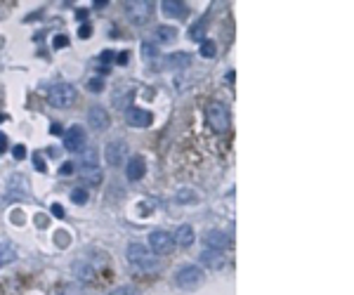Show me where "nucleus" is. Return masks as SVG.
I'll return each mask as SVG.
<instances>
[{"label":"nucleus","mask_w":354,"mask_h":295,"mask_svg":"<svg viewBox=\"0 0 354 295\" xmlns=\"http://www.w3.org/2000/svg\"><path fill=\"white\" fill-rule=\"evenodd\" d=\"M128 262L132 264V267H137V270H142L144 274H154V272L161 270V262L156 260V255L142 244L128 246Z\"/></svg>","instance_id":"obj_1"},{"label":"nucleus","mask_w":354,"mask_h":295,"mask_svg":"<svg viewBox=\"0 0 354 295\" xmlns=\"http://www.w3.org/2000/svg\"><path fill=\"white\" fill-rule=\"evenodd\" d=\"M47 99H50L52 106L66 109V106H71V104L76 102V90H73V85H69V83H57L50 88Z\"/></svg>","instance_id":"obj_2"},{"label":"nucleus","mask_w":354,"mask_h":295,"mask_svg":"<svg viewBox=\"0 0 354 295\" xmlns=\"http://www.w3.org/2000/svg\"><path fill=\"white\" fill-rule=\"evenodd\" d=\"M175 283L184 290L199 288L201 283H203V272H201V267H196V264H187V267H182V270L177 272Z\"/></svg>","instance_id":"obj_3"},{"label":"nucleus","mask_w":354,"mask_h":295,"mask_svg":"<svg viewBox=\"0 0 354 295\" xmlns=\"http://www.w3.org/2000/svg\"><path fill=\"white\" fill-rule=\"evenodd\" d=\"M229 109H227L225 104L220 102H212L210 106H208V123H210V128L215 130V132H227L229 130Z\"/></svg>","instance_id":"obj_4"},{"label":"nucleus","mask_w":354,"mask_h":295,"mask_svg":"<svg viewBox=\"0 0 354 295\" xmlns=\"http://www.w3.org/2000/svg\"><path fill=\"white\" fill-rule=\"evenodd\" d=\"M149 246H151V253H154V255H168V253L175 248V238L170 236L168 231H151Z\"/></svg>","instance_id":"obj_5"},{"label":"nucleus","mask_w":354,"mask_h":295,"mask_svg":"<svg viewBox=\"0 0 354 295\" xmlns=\"http://www.w3.org/2000/svg\"><path fill=\"white\" fill-rule=\"evenodd\" d=\"M104 158H106L109 166H118V163H123V160L128 158V144H125V140L109 142L106 149H104Z\"/></svg>","instance_id":"obj_6"},{"label":"nucleus","mask_w":354,"mask_h":295,"mask_svg":"<svg viewBox=\"0 0 354 295\" xmlns=\"http://www.w3.org/2000/svg\"><path fill=\"white\" fill-rule=\"evenodd\" d=\"M64 149L71 154H78L85 149V130L80 125H73L64 132Z\"/></svg>","instance_id":"obj_7"},{"label":"nucleus","mask_w":354,"mask_h":295,"mask_svg":"<svg viewBox=\"0 0 354 295\" xmlns=\"http://www.w3.org/2000/svg\"><path fill=\"white\" fill-rule=\"evenodd\" d=\"M125 121H128L130 128H147V125H151L154 116H151V111H147V109L130 106V109L125 111Z\"/></svg>","instance_id":"obj_8"},{"label":"nucleus","mask_w":354,"mask_h":295,"mask_svg":"<svg viewBox=\"0 0 354 295\" xmlns=\"http://www.w3.org/2000/svg\"><path fill=\"white\" fill-rule=\"evenodd\" d=\"M88 123H90L92 130L104 132V130L109 128V114H106V109H102V106H92V109L88 111Z\"/></svg>","instance_id":"obj_9"},{"label":"nucleus","mask_w":354,"mask_h":295,"mask_svg":"<svg viewBox=\"0 0 354 295\" xmlns=\"http://www.w3.org/2000/svg\"><path fill=\"white\" fill-rule=\"evenodd\" d=\"M130 10H128V17L130 21L135 24H144V21L151 17V3H130Z\"/></svg>","instance_id":"obj_10"},{"label":"nucleus","mask_w":354,"mask_h":295,"mask_svg":"<svg viewBox=\"0 0 354 295\" xmlns=\"http://www.w3.org/2000/svg\"><path fill=\"white\" fill-rule=\"evenodd\" d=\"M199 262L208 270H222L225 267V255L220 250H203L199 255Z\"/></svg>","instance_id":"obj_11"},{"label":"nucleus","mask_w":354,"mask_h":295,"mask_svg":"<svg viewBox=\"0 0 354 295\" xmlns=\"http://www.w3.org/2000/svg\"><path fill=\"white\" fill-rule=\"evenodd\" d=\"M161 7L166 17H175V19H184L189 14V7L184 3H177V0H163Z\"/></svg>","instance_id":"obj_12"},{"label":"nucleus","mask_w":354,"mask_h":295,"mask_svg":"<svg viewBox=\"0 0 354 295\" xmlns=\"http://www.w3.org/2000/svg\"><path fill=\"white\" fill-rule=\"evenodd\" d=\"M203 241H206V246H208V250H222V248H227L229 246V236L227 234H222V231H217V229H210L203 236Z\"/></svg>","instance_id":"obj_13"},{"label":"nucleus","mask_w":354,"mask_h":295,"mask_svg":"<svg viewBox=\"0 0 354 295\" xmlns=\"http://www.w3.org/2000/svg\"><path fill=\"white\" fill-rule=\"evenodd\" d=\"M125 173H128V180H142L144 177V173H147V163H144V158H132L128 160V168H125Z\"/></svg>","instance_id":"obj_14"},{"label":"nucleus","mask_w":354,"mask_h":295,"mask_svg":"<svg viewBox=\"0 0 354 295\" xmlns=\"http://www.w3.org/2000/svg\"><path fill=\"white\" fill-rule=\"evenodd\" d=\"M189 64H192V55H187V52H175V55L166 57V66H170V69H184Z\"/></svg>","instance_id":"obj_15"},{"label":"nucleus","mask_w":354,"mask_h":295,"mask_svg":"<svg viewBox=\"0 0 354 295\" xmlns=\"http://www.w3.org/2000/svg\"><path fill=\"white\" fill-rule=\"evenodd\" d=\"M175 244L182 246V248L192 246L194 244V227L192 225H182L180 229L175 231Z\"/></svg>","instance_id":"obj_16"},{"label":"nucleus","mask_w":354,"mask_h":295,"mask_svg":"<svg viewBox=\"0 0 354 295\" xmlns=\"http://www.w3.org/2000/svg\"><path fill=\"white\" fill-rule=\"evenodd\" d=\"M80 177H83L88 184H99L102 170H99V166H80Z\"/></svg>","instance_id":"obj_17"},{"label":"nucleus","mask_w":354,"mask_h":295,"mask_svg":"<svg viewBox=\"0 0 354 295\" xmlns=\"http://www.w3.org/2000/svg\"><path fill=\"white\" fill-rule=\"evenodd\" d=\"M177 38V29L173 26H156V40H161V43H173Z\"/></svg>","instance_id":"obj_18"},{"label":"nucleus","mask_w":354,"mask_h":295,"mask_svg":"<svg viewBox=\"0 0 354 295\" xmlns=\"http://www.w3.org/2000/svg\"><path fill=\"white\" fill-rule=\"evenodd\" d=\"M201 57H206V59H210V57H215V55H217V45H215V43H212V40H203V43H201Z\"/></svg>","instance_id":"obj_19"},{"label":"nucleus","mask_w":354,"mask_h":295,"mask_svg":"<svg viewBox=\"0 0 354 295\" xmlns=\"http://www.w3.org/2000/svg\"><path fill=\"white\" fill-rule=\"evenodd\" d=\"M196 199H199V194L194 189H180L177 192V203H194Z\"/></svg>","instance_id":"obj_20"},{"label":"nucleus","mask_w":354,"mask_h":295,"mask_svg":"<svg viewBox=\"0 0 354 295\" xmlns=\"http://www.w3.org/2000/svg\"><path fill=\"white\" fill-rule=\"evenodd\" d=\"M71 199H73V203L83 205L85 201H88V192H85V189H73V192H71Z\"/></svg>","instance_id":"obj_21"},{"label":"nucleus","mask_w":354,"mask_h":295,"mask_svg":"<svg viewBox=\"0 0 354 295\" xmlns=\"http://www.w3.org/2000/svg\"><path fill=\"white\" fill-rule=\"evenodd\" d=\"M73 270L78 272V276H83L85 281H90L92 279V270L90 267H85V264H73Z\"/></svg>","instance_id":"obj_22"},{"label":"nucleus","mask_w":354,"mask_h":295,"mask_svg":"<svg viewBox=\"0 0 354 295\" xmlns=\"http://www.w3.org/2000/svg\"><path fill=\"white\" fill-rule=\"evenodd\" d=\"M88 90L90 92H102L104 90L102 78H90V81H88Z\"/></svg>","instance_id":"obj_23"},{"label":"nucleus","mask_w":354,"mask_h":295,"mask_svg":"<svg viewBox=\"0 0 354 295\" xmlns=\"http://www.w3.org/2000/svg\"><path fill=\"white\" fill-rule=\"evenodd\" d=\"M55 244H57L59 248H66V246H69V234H66V231H57V234H55Z\"/></svg>","instance_id":"obj_24"},{"label":"nucleus","mask_w":354,"mask_h":295,"mask_svg":"<svg viewBox=\"0 0 354 295\" xmlns=\"http://www.w3.org/2000/svg\"><path fill=\"white\" fill-rule=\"evenodd\" d=\"M109 295H140L135 288H130V286H121V288H114Z\"/></svg>","instance_id":"obj_25"},{"label":"nucleus","mask_w":354,"mask_h":295,"mask_svg":"<svg viewBox=\"0 0 354 295\" xmlns=\"http://www.w3.org/2000/svg\"><path fill=\"white\" fill-rule=\"evenodd\" d=\"M52 45L57 47V50H62V47L69 45V38L66 36H55V40H52Z\"/></svg>","instance_id":"obj_26"},{"label":"nucleus","mask_w":354,"mask_h":295,"mask_svg":"<svg viewBox=\"0 0 354 295\" xmlns=\"http://www.w3.org/2000/svg\"><path fill=\"white\" fill-rule=\"evenodd\" d=\"M78 36H80V38H90V36H92V26L90 24H83V26H80V29H78Z\"/></svg>","instance_id":"obj_27"},{"label":"nucleus","mask_w":354,"mask_h":295,"mask_svg":"<svg viewBox=\"0 0 354 295\" xmlns=\"http://www.w3.org/2000/svg\"><path fill=\"white\" fill-rule=\"evenodd\" d=\"M154 52H156V50H154V45H151V43H144V45H142V55H144L147 59H149V57H154Z\"/></svg>","instance_id":"obj_28"},{"label":"nucleus","mask_w":354,"mask_h":295,"mask_svg":"<svg viewBox=\"0 0 354 295\" xmlns=\"http://www.w3.org/2000/svg\"><path fill=\"white\" fill-rule=\"evenodd\" d=\"M52 215H55V218H64V208H62V205L59 203H52Z\"/></svg>","instance_id":"obj_29"},{"label":"nucleus","mask_w":354,"mask_h":295,"mask_svg":"<svg viewBox=\"0 0 354 295\" xmlns=\"http://www.w3.org/2000/svg\"><path fill=\"white\" fill-rule=\"evenodd\" d=\"M12 156H14V158H24V156H26V149L21 147V144H17V147L12 149Z\"/></svg>","instance_id":"obj_30"},{"label":"nucleus","mask_w":354,"mask_h":295,"mask_svg":"<svg viewBox=\"0 0 354 295\" xmlns=\"http://www.w3.org/2000/svg\"><path fill=\"white\" fill-rule=\"evenodd\" d=\"M33 158H36V163H33V166H36V170H43V173H45V163L40 160V154H36Z\"/></svg>","instance_id":"obj_31"},{"label":"nucleus","mask_w":354,"mask_h":295,"mask_svg":"<svg viewBox=\"0 0 354 295\" xmlns=\"http://www.w3.org/2000/svg\"><path fill=\"white\" fill-rule=\"evenodd\" d=\"M102 62H104V64H109V62H114V52H109V50H106V52H102Z\"/></svg>","instance_id":"obj_32"},{"label":"nucleus","mask_w":354,"mask_h":295,"mask_svg":"<svg viewBox=\"0 0 354 295\" xmlns=\"http://www.w3.org/2000/svg\"><path fill=\"white\" fill-rule=\"evenodd\" d=\"M189 36H192V38H196V40H199L201 36H203V29H201V26H196V31H192V33H189Z\"/></svg>","instance_id":"obj_33"},{"label":"nucleus","mask_w":354,"mask_h":295,"mask_svg":"<svg viewBox=\"0 0 354 295\" xmlns=\"http://www.w3.org/2000/svg\"><path fill=\"white\" fill-rule=\"evenodd\" d=\"M12 222H14V225H21V212L19 210L12 212Z\"/></svg>","instance_id":"obj_34"},{"label":"nucleus","mask_w":354,"mask_h":295,"mask_svg":"<svg viewBox=\"0 0 354 295\" xmlns=\"http://www.w3.org/2000/svg\"><path fill=\"white\" fill-rule=\"evenodd\" d=\"M71 170H73V166H71V163H64V166H62V170H59V173H64V175H69Z\"/></svg>","instance_id":"obj_35"},{"label":"nucleus","mask_w":354,"mask_h":295,"mask_svg":"<svg viewBox=\"0 0 354 295\" xmlns=\"http://www.w3.org/2000/svg\"><path fill=\"white\" fill-rule=\"evenodd\" d=\"M7 147V137H5V132H0V151Z\"/></svg>","instance_id":"obj_36"},{"label":"nucleus","mask_w":354,"mask_h":295,"mask_svg":"<svg viewBox=\"0 0 354 295\" xmlns=\"http://www.w3.org/2000/svg\"><path fill=\"white\" fill-rule=\"evenodd\" d=\"M36 222H38V227H45L47 225V218H45V215H38V220H36Z\"/></svg>","instance_id":"obj_37"},{"label":"nucleus","mask_w":354,"mask_h":295,"mask_svg":"<svg viewBox=\"0 0 354 295\" xmlns=\"http://www.w3.org/2000/svg\"><path fill=\"white\" fill-rule=\"evenodd\" d=\"M76 17H78V19H85V17H88V10H78Z\"/></svg>","instance_id":"obj_38"},{"label":"nucleus","mask_w":354,"mask_h":295,"mask_svg":"<svg viewBox=\"0 0 354 295\" xmlns=\"http://www.w3.org/2000/svg\"><path fill=\"white\" fill-rule=\"evenodd\" d=\"M5 262V255H3V248H0V264Z\"/></svg>","instance_id":"obj_39"},{"label":"nucleus","mask_w":354,"mask_h":295,"mask_svg":"<svg viewBox=\"0 0 354 295\" xmlns=\"http://www.w3.org/2000/svg\"><path fill=\"white\" fill-rule=\"evenodd\" d=\"M3 121H5V116H3V114H0V123H3Z\"/></svg>","instance_id":"obj_40"}]
</instances>
